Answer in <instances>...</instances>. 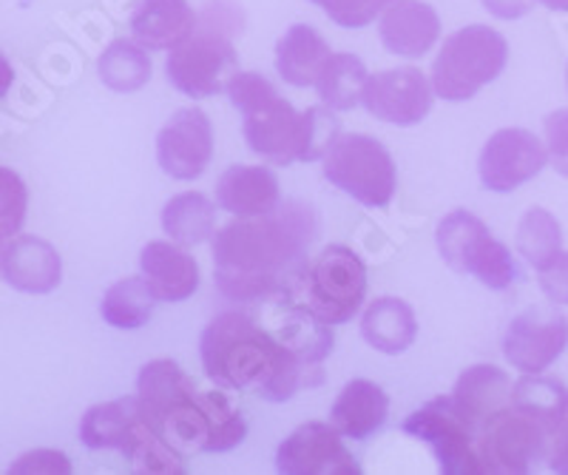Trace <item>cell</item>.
<instances>
[{
	"instance_id": "obj_35",
	"label": "cell",
	"mask_w": 568,
	"mask_h": 475,
	"mask_svg": "<svg viewBox=\"0 0 568 475\" xmlns=\"http://www.w3.org/2000/svg\"><path fill=\"white\" fill-rule=\"evenodd\" d=\"M29 211V189L18 171L0 165V231L12 240L20 234Z\"/></svg>"
},
{
	"instance_id": "obj_20",
	"label": "cell",
	"mask_w": 568,
	"mask_h": 475,
	"mask_svg": "<svg viewBox=\"0 0 568 475\" xmlns=\"http://www.w3.org/2000/svg\"><path fill=\"white\" fill-rule=\"evenodd\" d=\"M196 29V12L187 0H136L131 34L149 52H171Z\"/></svg>"
},
{
	"instance_id": "obj_44",
	"label": "cell",
	"mask_w": 568,
	"mask_h": 475,
	"mask_svg": "<svg viewBox=\"0 0 568 475\" xmlns=\"http://www.w3.org/2000/svg\"><path fill=\"white\" fill-rule=\"evenodd\" d=\"M537 3L551 9V12H568V0H537Z\"/></svg>"
},
{
	"instance_id": "obj_5",
	"label": "cell",
	"mask_w": 568,
	"mask_h": 475,
	"mask_svg": "<svg viewBox=\"0 0 568 475\" xmlns=\"http://www.w3.org/2000/svg\"><path fill=\"white\" fill-rule=\"evenodd\" d=\"M367 296V265L347 245H327L304 267L287 302L311 307L329 325H344L362 311Z\"/></svg>"
},
{
	"instance_id": "obj_15",
	"label": "cell",
	"mask_w": 568,
	"mask_h": 475,
	"mask_svg": "<svg viewBox=\"0 0 568 475\" xmlns=\"http://www.w3.org/2000/svg\"><path fill=\"white\" fill-rule=\"evenodd\" d=\"M156 160L171 180H200L213 160V125L205 111H176L156 138Z\"/></svg>"
},
{
	"instance_id": "obj_31",
	"label": "cell",
	"mask_w": 568,
	"mask_h": 475,
	"mask_svg": "<svg viewBox=\"0 0 568 475\" xmlns=\"http://www.w3.org/2000/svg\"><path fill=\"white\" fill-rule=\"evenodd\" d=\"M154 305L156 296L151 293L145 276H125L103 293L100 316L116 331H136V327L149 325Z\"/></svg>"
},
{
	"instance_id": "obj_39",
	"label": "cell",
	"mask_w": 568,
	"mask_h": 475,
	"mask_svg": "<svg viewBox=\"0 0 568 475\" xmlns=\"http://www.w3.org/2000/svg\"><path fill=\"white\" fill-rule=\"evenodd\" d=\"M9 473H14V475H32V473L69 475L71 462L65 453H60V449H32V453H27V456H20L18 462L9 467Z\"/></svg>"
},
{
	"instance_id": "obj_29",
	"label": "cell",
	"mask_w": 568,
	"mask_h": 475,
	"mask_svg": "<svg viewBox=\"0 0 568 475\" xmlns=\"http://www.w3.org/2000/svg\"><path fill=\"white\" fill-rule=\"evenodd\" d=\"M511 404H515L517 411H524L531 418H537L546 429L557 433L560 424L568 418V387L566 382H560L555 376L524 373L515 382Z\"/></svg>"
},
{
	"instance_id": "obj_10",
	"label": "cell",
	"mask_w": 568,
	"mask_h": 475,
	"mask_svg": "<svg viewBox=\"0 0 568 475\" xmlns=\"http://www.w3.org/2000/svg\"><path fill=\"white\" fill-rule=\"evenodd\" d=\"M418 442L429 444L444 475H484L478 458V438L458 416L449 396L433 398L400 424Z\"/></svg>"
},
{
	"instance_id": "obj_24",
	"label": "cell",
	"mask_w": 568,
	"mask_h": 475,
	"mask_svg": "<svg viewBox=\"0 0 568 475\" xmlns=\"http://www.w3.org/2000/svg\"><path fill=\"white\" fill-rule=\"evenodd\" d=\"M329 54L333 49L316 29L307 23H296L278 38L276 72L282 74L284 83L296 85V89H311L327 65Z\"/></svg>"
},
{
	"instance_id": "obj_12",
	"label": "cell",
	"mask_w": 568,
	"mask_h": 475,
	"mask_svg": "<svg viewBox=\"0 0 568 475\" xmlns=\"http://www.w3.org/2000/svg\"><path fill=\"white\" fill-rule=\"evenodd\" d=\"M549 165V149L529 129H500L486 140L478 171L484 189L509 194Z\"/></svg>"
},
{
	"instance_id": "obj_22",
	"label": "cell",
	"mask_w": 568,
	"mask_h": 475,
	"mask_svg": "<svg viewBox=\"0 0 568 475\" xmlns=\"http://www.w3.org/2000/svg\"><path fill=\"white\" fill-rule=\"evenodd\" d=\"M389 413V396L369 378H353L329 407V422L344 438L364 442L382 429Z\"/></svg>"
},
{
	"instance_id": "obj_8",
	"label": "cell",
	"mask_w": 568,
	"mask_h": 475,
	"mask_svg": "<svg viewBox=\"0 0 568 475\" xmlns=\"http://www.w3.org/2000/svg\"><path fill=\"white\" fill-rule=\"evenodd\" d=\"M240 72V58L233 49V38L196 27L194 34L171 49L165 60L169 83L185 98H213L227 92V83Z\"/></svg>"
},
{
	"instance_id": "obj_9",
	"label": "cell",
	"mask_w": 568,
	"mask_h": 475,
	"mask_svg": "<svg viewBox=\"0 0 568 475\" xmlns=\"http://www.w3.org/2000/svg\"><path fill=\"white\" fill-rule=\"evenodd\" d=\"M551 429L542 427L529 413L509 404L489 418L478 436V458L484 475H526L549 453Z\"/></svg>"
},
{
	"instance_id": "obj_34",
	"label": "cell",
	"mask_w": 568,
	"mask_h": 475,
	"mask_svg": "<svg viewBox=\"0 0 568 475\" xmlns=\"http://www.w3.org/2000/svg\"><path fill=\"white\" fill-rule=\"evenodd\" d=\"M200 402L207 416V447L205 453H227L240 447L247 436V422L242 411L222 391L200 393Z\"/></svg>"
},
{
	"instance_id": "obj_26",
	"label": "cell",
	"mask_w": 568,
	"mask_h": 475,
	"mask_svg": "<svg viewBox=\"0 0 568 475\" xmlns=\"http://www.w3.org/2000/svg\"><path fill=\"white\" fill-rule=\"evenodd\" d=\"M362 336L367 345L387 356H398L418 338V320L415 311L398 296H382L369 302L362 316Z\"/></svg>"
},
{
	"instance_id": "obj_37",
	"label": "cell",
	"mask_w": 568,
	"mask_h": 475,
	"mask_svg": "<svg viewBox=\"0 0 568 475\" xmlns=\"http://www.w3.org/2000/svg\"><path fill=\"white\" fill-rule=\"evenodd\" d=\"M196 27L213 29V32L236 38L245 29V12L233 0H207L205 9L196 14Z\"/></svg>"
},
{
	"instance_id": "obj_3",
	"label": "cell",
	"mask_w": 568,
	"mask_h": 475,
	"mask_svg": "<svg viewBox=\"0 0 568 475\" xmlns=\"http://www.w3.org/2000/svg\"><path fill=\"white\" fill-rule=\"evenodd\" d=\"M227 98L233 109L245 118V143L271 165L316 163L324 160L333 143L342 134V120L329 105H313L296 111L284 98H278L276 85L258 72H236L227 83Z\"/></svg>"
},
{
	"instance_id": "obj_45",
	"label": "cell",
	"mask_w": 568,
	"mask_h": 475,
	"mask_svg": "<svg viewBox=\"0 0 568 475\" xmlns=\"http://www.w3.org/2000/svg\"><path fill=\"white\" fill-rule=\"evenodd\" d=\"M7 240H9V236L3 234V231H0V251H3V245H7Z\"/></svg>"
},
{
	"instance_id": "obj_17",
	"label": "cell",
	"mask_w": 568,
	"mask_h": 475,
	"mask_svg": "<svg viewBox=\"0 0 568 475\" xmlns=\"http://www.w3.org/2000/svg\"><path fill=\"white\" fill-rule=\"evenodd\" d=\"M511 391H515V384L506 376V371L495 365H475L460 373L455 391L449 393V402L478 438L489 418L509 407Z\"/></svg>"
},
{
	"instance_id": "obj_4",
	"label": "cell",
	"mask_w": 568,
	"mask_h": 475,
	"mask_svg": "<svg viewBox=\"0 0 568 475\" xmlns=\"http://www.w3.org/2000/svg\"><path fill=\"white\" fill-rule=\"evenodd\" d=\"M509 43L500 32L471 23L444 40L433 63V89L449 103H466L504 74Z\"/></svg>"
},
{
	"instance_id": "obj_14",
	"label": "cell",
	"mask_w": 568,
	"mask_h": 475,
	"mask_svg": "<svg viewBox=\"0 0 568 475\" xmlns=\"http://www.w3.org/2000/svg\"><path fill=\"white\" fill-rule=\"evenodd\" d=\"M435 89L415 65H400L387 72L369 74L364 85L362 105L375 120L393 125H418L433 111Z\"/></svg>"
},
{
	"instance_id": "obj_21",
	"label": "cell",
	"mask_w": 568,
	"mask_h": 475,
	"mask_svg": "<svg viewBox=\"0 0 568 475\" xmlns=\"http://www.w3.org/2000/svg\"><path fill=\"white\" fill-rule=\"evenodd\" d=\"M278 202V180L267 165H231L216 183V205L231 216L271 214Z\"/></svg>"
},
{
	"instance_id": "obj_36",
	"label": "cell",
	"mask_w": 568,
	"mask_h": 475,
	"mask_svg": "<svg viewBox=\"0 0 568 475\" xmlns=\"http://www.w3.org/2000/svg\"><path fill=\"white\" fill-rule=\"evenodd\" d=\"M313 7L322 9L333 23L344 29H364L375 18H382L384 9L393 0H311Z\"/></svg>"
},
{
	"instance_id": "obj_13",
	"label": "cell",
	"mask_w": 568,
	"mask_h": 475,
	"mask_svg": "<svg viewBox=\"0 0 568 475\" xmlns=\"http://www.w3.org/2000/svg\"><path fill=\"white\" fill-rule=\"evenodd\" d=\"M276 469L282 475H358L362 464L333 422H307L278 444Z\"/></svg>"
},
{
	"instance_id": "obj_6",
	"label": "cell",
	"mask_w": 568,
	"mask_h": 475,
	"mask_svg": "<svg viewBox=\"0 0 568 475\" xmlns=\"http://www.w3.org/2000/svg\"><path fill=\"white\" fill-rule=\"evenodd\" d=\"M435 242L444 262L458 274H469L489 291H509L520 280L515 256L500 240H495L480 216L471 211H453L440 220Z\"/></svg>"
},
{
	"instance_id": "obj_40",
	"label": "cell",
	"mask_w": 568,
	"mask_h": 475,
	"mask_svg": "<svg viewBox=\"0 0 568 475\" xmlns=\"http://www.w3.org/2000/svg\"><path fill=\"white\" fill-rule=\"evenodd\" d=\"M540 291L555 305H568V251H560L546 267H540Z\"/></svg>"
},
{
	"instance_id": "obj_16",
	"label": "cell",
	"mask_w": 568,
	"mask_h": 475,
	"mask_svg": "<svg viewBox=\"0 0 568 475\" xmlns=\"http://www.w3.org/2000/svg\"><path fill=\"white\" fill-rule=\"evenodd\" d=\"M0 280L20 293H52L63 282V260L52 242L18 234L0 251Z\"/></svg>"
},
{
	"instance_id": "obj_27",
	"label": "cell",
	"mask_w": 568,
	"mask_h": 475,
	"mask_svg": "<svg viewBox=\"0 0 568 475\" xmlns=\"http://www.w3.org/2000/svg\"><path fill=\"white\" fill-rule=\"evenodd\" d=\"M140 424L142 413L136 396L94 404L80 422V442L89 449H120L123 453Z\"/></svg>"
},
{
	"instance_id": "obj_28",
	"label": "cell",
	"mask_w": 568,
	"mask_h": 475,
	"mask_svg": "<svg viewBox=\"0 0 568 475\" xmlns=\"http://www.w3.org/2000/svg\"><path fill=\"white\" fill-rule=\"evenodd\" d=\"M162 229L180 245H202L216 234V205L200 191H185L165 202Z\"/></svg>"
},
{
	"instance_id": "obj_25",
	"label": "cell",
	"mask_w": 568,
	"mask_h": 475,
	"mask_svg": "<svg viewBox=\"0 0 568 475\" xmlns=\"http://www.w3.org/2000/svg\"><path fill=\"white\" fill-rule=\"evenodd\" d=\"M282 320L273 327V336H276L298 362L322 367L324 358L333 353V325L324 322L322 316H316L311 307L298 305V302L282 300Z\"/></svg>"
},
{
	"instance_id": "obj_43",
	"label": "cell",
	"mask_w": 568,
	"mask_h": 475,
	"mask_svg": "<svg viewBox=\"0 0 568 475\" xmlns=\"http://www.w3.org/2000/svg\"><path fill=\"white\" fill-rule=\"evenodd\" d=\"M12 83H14V69H12V63L7 60V54L0 52V100L7 98L9 89H12Z\"/></svg>"
},
{
	"instance_id": "obj_18",
	"label": "cell",
	"mask_w": 568,
	"mask_h": 475,
	"mask_svg": "<svg viewBox=\"0 0 568 475\" xmlns=\"http://www.w3.org/2000/svg\"><path fill=\"white\" fill-rule=\"evenodd\" d=\"M140 271L156 302H185L200 291V265L174 240H154L142 247Z\"/></svg>"
},
{
	"instance_id": "obj_38",
	"label": "cell",
	"mask_w": 568,
	"mask_h": 475,
	"mask_svg": "<svg viewBox=\"0 0 568 475\" xmlns=\"http://www.w3.org/2000/svg\"><path fill=\"white\" fill-rule=\"evenodd\" d=\"M546 149L551 169L568 180V109H557L546 118Z\"/></svg>"
},
{
	"instance_id": "obj_32",
	"label": "cell",
	"mask_w": 568,
	"mask_h": 475,
	"mask_svg": "<svg viewBox=\"0 0 568 475\" xmlns=\"http://www.w3.org/2000/svg\"><path fill=\"white\" fill-rule=\"evenodd\" d=\"M98 74L111 92H136L151 80L149 49L136 40H114L98 60Z\"/></svg>"
},
{
	"instance_id": "obj_41",
	"label": "cell",
	"mask_w": 568,
	"mask_h": 475,
	"mask_svg": "<svg viewBox=\"0 0 568 475\" xmlns=\"http://www.w3.org/2000/svg\"><path fill=\"white\" fill-rule=\"evenodd\" d=\"M537 0H484L486 12L497 20H520L535 9Z\"/></svg>"
},
{
	"instance_id": "obj_19",
	"label": "cell",
	"mask_w": 568,
	"mask_h": 475,
	"mask_svg": "<svg viewBox=\"0 0 568 475\" xmlns=\"http://www.w3.org/2000/svg\"><path fill=\"white\" fill-rule=\"evenodd\" d=\"M382 43L400 58H424L440 38V18L424 0H393L382 14Z\"/></svg>"
},
{
	"instance_id": "obj_33",
	"label": "cell",
	"mask_w": 568,
	"mask_h": 475,
	"mask_svg": "<svg viewBox=\"0 0 568 475\" xmlns=\"http://www.w3.org/2000/svg\"><path fill=\"white\" fill-rule=\"evenodd\" d=\"M517 254L531 267H546L562 251V229L557 216L546 209H529L517 225Z\"/></svg>"
},
{
	"instance_id": "obj_7",
	"label": "cell",
	"mask_w": 568,
	"mask_h": 475,
	"mask_svg": "<svg viewBox=\"0 0 568 475\" xmlns=\"http://www.w3.org/2000/svg\"><path fill=\"white\" fill-rule=\"evenodd\" d=\"M322 171L336 185L367 209H387L398 189V171L393 154L369 134H338L324 154Z\"/></svg>"
},
{
	"instance_id": "obj_23",
	"label": "cell",
	"mask_w": 568,
	"mask_h": 475,
	"mask_svg": "<svg viewBox=\"0 0 568 475\" xmlns=\"http://www.w3.org/2000/svg\"><path fill=\"white\" fill-rule=\"evenodd\" d=\"M196 393L200 391L194 378L187 376L174 358H154L149 365H142L140 378H136V402H140L142 418L149 424L160 422L165 413L191 402Z\"/></svg>"
},
{
	"instance_id": "obj_2",
	"label": "cell",
	"mask_w": 568,
	"mask_h": 475,
	"mask_svg": "<svg viewBox=\"0 0 568 475\" xmlns=\"http://www.w3.org/2000/svg\"><path fill=\"white\" fill-rule=\"evenodd\" d=\"M200 356L205 376L225 391H247L265 402H287L302 387L324 382L322 367L304 365L245 311L213 316L202 331Z\"/></svg>"
},
{
	"instance_id": "obj_30",
	"label": "cell",
	"mask_w": 568,
	"mask_h": 475,
	"mask_svg": "<svg viewBox=\"0 0 568 475\" xmlns=\"http://www.w3.org/2000/svg\"><path fill=\"white\" fill-rule=\"evenodd\" d=\"M367 78V65L362 58L349 52H336L329 54L327 65L318 74L316 92L322 103L333 111H353L355 105H362Z\"/></svg>"
},
{
	"instance_id": "obj_1",
	"label": "cell",
	"mask_w": 568,
	"mask_h": 475,
	"mask_svg": "<svg viewBox=\"0 0 568 475\" xmlns=\"http://www.w3.org/2000/svg\"><path fill=\"white\" fill-rule=\"evenodd\" d=\"M318 234L313 205L278 202L271 214L236 216L213 234V282L231 302L287 300Z\"/></svg>"
},
{
	"instance_id": "obj_11",
	"label": "cell",
	"mask_w": 568,
	"mask_h": 475,
	"mask_svg": "<svg viewBox=\"0 0 568 475\" xmlns=\"http://www.w3.org/2000/svg\"><path fill=\"white\" fill-rule=\"evenodd\" d=\"M568 347V320L557 305L517 313L504 336V356L520 373H546Z\"/></svg>"
},
{
	"instance_id": "obj_42",
	"label": "cell",
	"mask_w": 568,
	"mask_h": 475,
	"mask_svg": "<svg viewBox=\"0 0 568 475\" xmlns=\"http://www.w3.org/2000/svg\"><path fill=\"white\" fill-rule=\"evenodd\" d=\"M549 467H551V473L568 475V418L560 424V429L555 433V438H551Z\"/></svg>"
}]
</instances>
